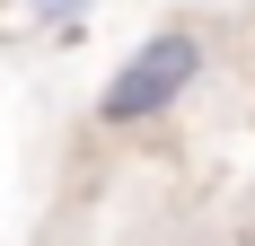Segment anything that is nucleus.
<instances>
[{
    "instance_id": "1",
    "label": "nucleus",
    "mask_w": 255,
    "mask_h": 246,
    "mask_svg": "<svg viewBox=\"0 0 255 246\" xmlns=\"http://www.w3.org/2000/svg\"><path fill=\"white\" fill-rule=\"evenodd\" d=\"M203 79V35L194 26H158L150 44H132L97 88V132H132V123H158L167 106Z\"/></svg>"
},
{
    "instance_id": "2",
    "label": "nucleus",
    "mask_w": 255,
    "mask_h": 246,
    "mask_svg": "<svg viewBox=\"0 0 255 246\" xmlns=\"http://www.w3.org/2000/svg\"><path fill=\"white\" fill-rule=\"evenodd\" d=\"M26 9H35L44 26H79V9H88V0H26Z\"/></svg>"
}]
</instances>
